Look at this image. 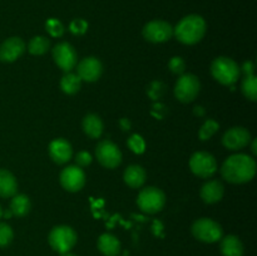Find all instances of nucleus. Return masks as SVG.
I'll return each instance as SVG.
<instances>
[{
  "label": "nucleus",
  "mask_w": 257,
  "mask_h": 256,
  "mask_svg": "<svg viewBox=\"0 0 257 256\" xmlns=\"http://www.w3.org/2000/svg\"><path fill=\"white\" fill-rule=\"evenodd\" d=\"M256 173V162L252 157L243 153L233 155L223 162L221 175L227 182L245 183L253 178Z\"/></svg>",
  "instance_id": "1"
},
{
  "label": "nucleus",
  "mask_w": 257,
  "mask_h": 256,
  "mask_svg": "<svg viewBox=\"0 0 257 256\" xmlns=\"http://www.w3.org/2000/svg\"><path fill=\"white\" fill-rule=\"evenodd\" d=\"M207 24L205 19L201 15H187L180 20L177 27L173 30V34L176 35L178 42L183 44L192 45L200 42L206 34Z\"/></svg>",
  "instance_id": "2"
},
{
  "label": "nucleus",
  "mask_w": 257,
  "mask_h": 256,
  "mask_svg": "<svg viewBox=\"0 0 257 256\" xmlns=\"http://www.w3.org/2000/svg\"><path fill=\"white\" fill-rule=\"evenodd\" d=\"M211 73L223 85H232L237 82L241 69L237 63L227 57H218L211 64Z\"/></svg>",
  "instance_id": "3"
},
{
  "label": "nucleus",
  "mask_w": 257,
  "mask_h": 256,
  "mask_svg": "<svg viewBox=\"0 0 257 256\" xmlns=\"http://www.w3.org/2000/svg\"><path fill=\"white\" fill-rule=\"evenodd\" d=\"M49 245L54 251L59 253L69 252L77 243V232L70 226L60 225L53 227L49 233Z\"/></svg>",
  "instance_id": "4"
},
{
  "label": "nucleus",
  "mask_w": 257,
  "mask_h": 256,
  "mask_svg": "<svg viewBox=\"0 0 257 256\" xmlns=\"http://www.w3.org/2000/svg\"><path fill=\"white\" fill-rule=\"evenodd\" d=\"M166 203V196L163 191L157 187H146L140 192L137 198L138 207L147 213H157Z\"/></svg>",
  "instance_id": "5"
},
{
  "label": "nucleus",
  "mask_w": 257,
  "mask_h": 256,
  "mask_svg": "<svg viewBox=\"0 0 257 256\" xmlns=\"http://www.w3.org/2000/svg\"><path fill=\"white\" fill-rule=\"evenodd\" d=\"M200 89L201 84L198 78L187 73V74H182L178 78L175 87V95L180 102L190 103L197 97Z\"/></svg>",
  "instance_id": "6"
},
{
  "label": "nucleus",
  "mask_w": 257,
  "mask_h": 256,
  "mask_svg": "<svg viewBox=\"0 0 257 256\" xmlns=\"http://www.w3.org/2000/svg\"><path fill=\"white\" fill-rule=\"evenodd\" d=\"M192 233L202 242H216L222 237V228L211 218H200L192 225Z\"/></svg>",
  "instance_id": "7"
},
{
  "label": "nucleus",
  "mask_w": 257,
  "mask_h": 256,
  "mask_svg": "<svg viewBox=\"0 0 257 256\" xmlns=\"http://www.w3.org/2000/svg\"><path fill=\"white\" fill-rule=\"evenodd\" d=\"M190 168L201 178H210L217 172L216 158L208 152H196L190 158Z\"/></svg>",
  "instance_id": "8"
},
{
  "label": "nucleus",
  "mask_w": 257,
  "mask_h": 256,
  "mask_svg": "<svg viewBox=\"0 0 257 256\" xmlns=\"http://www.w3.org/2000/svg\"><path fill=\"white\" fill-rule=\"evenodd\" d=\"M95 156L98 162L105 168H115L122 162V152L118 146L108 140L98 143L95 148Z\"/></svg>",
  "instance_id": "9"
},
{
  "label": "nucleus",
  "mask_w": 257,
  "mask_h": 256,
  "mask_svg": "<svg viewBox=\"0 0 257 256\" xmlns=\"http://www.w3.org/2000/svg\"><path fill=\"white\" fill-rule=\"evenodd\" d=\"M173 28L163 20H152L143 28V37L151 43H163L172 38Z\"/></svg>",
  "instance_id": "10"
},
{
  "label": "nucleus",
  "mask_w": 257,
  "mask_h": 256,
  "mask_svg": "<svg viewBox=\"0 0 257 256\" xmlns=\"http://www.w3.org/2000/svg\"><path fill=\"white\" fill-rule=\"evenodd\" d=\"M53 58L58 67L64 72H70L77 65V52L67 42L59 43L53 48Z\"/></svg>",
  "instance_id": "11"
},
{
  "label": "nucleus",
  "mask_w": 257,
  "mask_h": 256,
  "mask_svg": "<svg viewBox=\"0 0 257 256\" xmlns=\"http://www.w3.org/2000/svg\"><path fill=\"white\" fill-rule=\"evenodd\" d=\"M85 183V173L78 166H68L60 173V185L69 192H77Z\"/></svg>",
  "instance_id": "12"
},
{
  "label": "nucleus",
  "mask_w": 257,
  "mask_h": 256,
  "mask_svg": "<svg viewBox=\"0 0 257 256\" xmlns=\"http://www.w3.org/2000/svg\"><path fill=\"white\" fill-rule=\"evenodd\" d=\"M251 135L246 128L232 127L223 135L222 143L226 148L231 151L242 150L250 143Z\"/></svg>",
  "instance_id": "13"
},
{
  "label": "nucleus",
  "mask_w": 257,
  "mask_h": 256,
  "mask_svg": "<svg viewBox=\"0 0 257 256\" xmlns=\"http://www.w3.org/2000/svg\"><path fill=\"white\" fill-rule=\"evenodd\" d=\"M103 72V65L95 57H88L80 60L77 67L78 77L85 82H95L100 78Z\"/></svg>",
  "instance_id": "14"
},
{
  "label": "nucleus",
  "mask_w": 257,
  "mask_h": 256,
  "mask_svg": "<svg viewBox=\"0 0 257 256\" xmlns=\"http://www.w3.org/2000/svg\"><path fill=\"white\" fill-rule=\"evenodd\" d=\"M25 50V43L20 38L12 37L0 45V60L3 62H14L22 57Z\"/></svg>",
  "instance_id": "15"
},
{
  "label": "nucleus",
  "mask_w": 257,
  "mask_h": 256,
  "mask_svg": "<svg viewBox=\"0 0 257 256\" xmlns=\"http://www.w3.org/2000/svg\"><path fill=\"white\" fill-rule=\"evenodd\" d=\"M49 156L57 165H64L73 156L72 146L67 140L57 138L49 145Z\"/></svg>",
  "instance_id": "16"
},
{
  "label": "nucleus",
  "mask_w": 257,
  "mask_h": 256,
  "mask_svg": "<svg viewBox=\"0 0 257 256\" xmlns=\"http://www.w3.org/2000/svg\"><path fill=\"white\" fill-rule=\"evenodd\" d=\"M223 193H225V187H223L222 183L220 181H208L207 183L202 186L201 188V198L205 203H216L223 197Z\"/></svg>",
  "instance_id": "17"
},
{
  "label": "nucleus",
  "mask_w": 257,
  "mask_h": 256,
  "mask_svg": "<svg viewBox=\"0 0 257 256\" xmlns=\"http://www.w3.org/2000/svg\"><path fill=\"white\" fill-rule=\"evenodd\" d=\"M98 250L104 256H117L120 252V242L112 233H103L98 238Z\"/></svg>",
  "instance_id": "18"
},
{
  "label": "nucleus",
  "mask_w": 257,
  "mask_h": 256,
  "mask_svg": "<svg viewBox=\"0 0 257 256\" xmlns=\"http://www.w3.org/2000/svg\"><path fill=\"white\" fill-rule=\"evenodd\" d=\"M18 182L12 172L7 170H0V197H13L17 195Z\"/></svg>",
  "instance_id": "19"
},
{
  "label": "nucleus",
  "mask_w": 257,
  "mask_h": 256,
  "mask_svg": "<svg viewBox=\"0 0 257 256\" xmlns=\"http://www.w3.org/2000/svg\"><path fill=\"white\" fill-rule=\"evenodd\" d=\"M123 178H124V182L130 187L140 188L142 187L146 181V171L141 166L132 165L127 167V170L124 171Z\"/></svg>",
  "instance_id": "20"
},
{
  "label": "nucleus",
  "mask_w": 257,
  "mask_h": 256,
  "mask_svg": "<svg viewBox=\"0 0 257 256\" xmlns=\"http://www.w3.org/2000/svg\"><path fill=\"white\" fill-rule=\"evenodd\" d=\"M221 252L223 256H242L243 245L235 235H227L221 241Z\"/></svg>",
  "instance_id": "21"
},
{
  "label": "nucleus",
  "mask_w": 257,
  "mask_h": 256,
  "mask_svg": "<svg viewBox=\"0 0 257 256\" xmlns=\"http://www.w3.org/2000/svg\"><path fill=\"white\" fill-rule=\"evenodd\" d=\"M30 208H32V203L28 196L25 195H15L13 196L12 202H10V212L12 215L17 216V217H24L29 213Z\"/></svg>",
  "instance_id": "22"
},
{
  "label": "nucleus",
  "mask_w": 257,
  "mask_h": 256,
  "mask_svg": "<svg viewBox=\"0 0 257 256\" xmlns=\"http://www.w3.org/2000/svg\"><path fill=\"white\" fill-rule=\"evenodd\" d=\"M83 130L90 138H99L103 133V122L97 114H87L83 119Z\"/></svg>",
  "instance_id": "23"
},
{
  "label": "nucleus",
  "mask_w": 257,
  "mask_h": 256,
  "mask_svg": "<svg viewBox=\"0 0 257 256\" xmlns=\"http://www.w3.org/2000/svg\"><path fill=\"white\" fill-rule=\"evenodd\" d=\"M80 87H82V79L74 73L68 72L67 74L63 75L62 80H60V88L65 94H75L77 92H79Z\"/></svg>",
  "instance_id": "24"
},
{
  "label": "nucleus",
  "mask_w": 257,
  "mask_h": 256,
  "mask_svg": "<svg viewBox=\"0 0 257 256\" xmlns=\"http://www.w3.org/2000/svg\"><path fill=\"white\" fill-rule=\"evenodd\" d=\"M241 89H242L243 95L248 98L250 100L255 102L257 99V78L255 74L245 75L241 84Z\"/></svg>",
  "instance_id": "25"
},
{
  "label": "nucleus",
  "mask_w": 257,
  "mask_h": 256,
  "mask_svg": "<svg viewBox=\"0 0 257 256\" xmlns=\"http://www.w3.org/2000/svg\"><path fill=\"white\" fill-rule=\"evenodd\" d=\"M49 40L45 37H42V35H38V37H34L29 42V45H28V49L32 54L34 55H43L48 52L49 49Z\"/></svg>",
  "instance_id": "26"
},
{
  "label": "nucleus",
  "mask_w": 257,
  "mask_h": 256,
  "mask_svg": "<svg viewBox=\"0 0 257 256\" xmlns=\"http://www.w3.org/2000/svg\"><path fill=\"white\" fill-rule=\"evenodd\" d=\"M218 123L213 119H207L205 123H203L202 127L200 128V132H198V136H200L201 141H207L215 135L218 131Z\"/></svg>",
  "instance_id": "27"
},
{
  "label": "nucleus",
  "mask_w": 257,
  "mask_h": 256,
  "mask_svg": "<svg viewBox=\"0 0 257 256\" xmlns=\"http://www.w3.org/2000/svg\"><path fill=\"white\" fill-rule=\"evenodd\" d=\"M45 29L49 33L52 37L59 38L64 34V25L59 22L58 19H49L45 23Z\"/></svg>",
  "instance_id": "28"
},
{
  "label": "nucleus",
  "mask_w": 257,
  "mask_h": 256,
  "mask_svg": "<svg viewBox=\"0 0 257 256\" xmlns=\"http://www.w3.org/2000/svg\"><path fill=\"white\" fill-rule=\"evenodd\" d=\"M127 145L128 147L131 148V151H133V152L137 153V155H141V153L145 152L146 150L145 140H143L140 135L131 136L127 141Z\"/></svg>",
  "instance_id": "29"
},
{
  "label": "nucleus",
  "mask_w": 257,
  "mask_h": 256,
  "mask_svg": "<svg viewBox=\"0 0 257 256\" xmlns=\"http://www.w3.org/2000/svg\"><path fill=\"white\" fill-rule=\"evenodd\" d=\"M14 237L13 228L8 223L0 222V247H5L9 245Z\"/></svg>",
  "instance_id": "30"
},
{
  "label": "nucleus",
  "mask_w": 257,
  "mask_h": 256,
  "mask_svg": "<svg viewBox=\"0 0 257 256\" xmlns=\"http://www.w3.org/2000/svg\"><path fill=\"white\" fill-rule=\"evenodd\" d=\"M168 68H170V70L173 74L182 75L186 69V63L181 57H173L170 60V63H168Z\"/></svg>",
  "instance_id": "31"
},
{
  "label": "nucleus",
  "mask_w": 257,
  "mask_h": 256,
  "mask_svg": "<svg viewBox=\"0 0 257 256\" xmlns=\"http://www.w3.org/2000/svg\"><path fill=\"white\" fill-rule=\"evenodd\" d=\"M165 84H163V83H161V82H153L152 84L150 85V87H148V90H147V93H148V95H150L151 98H152V99H160L161 97H162L163 94H165Z\"/></svg>",
  "instance_id": "32"
},
{
  "label": "nucleus",
  "mask_w": 257,
  "mask_h": 256,
  "mask_svg": "<svg viewBox=\"0 0 257 256\" xmlns=\"http://www.w3.org/2000/svg\"><path fill=\"white\" fill-rule=\"evenodd\" d=\"M88 29V23L83 19H74L69 25V30L74 35H83Z\"/></svg>",
  "instance_id": "33"
},
{
  "label": "nucleus",
  "mask_w": 257,
  "mask_h": 256,
  "mask_svg": "<svg viewBox=\"0 0 257 256\" xmlns=\"http://www.w3.org/2000/svg\"><path fill=\"white\" fill-rule=\"evenodd\" d=\"M75 162H77L78 167H87L92 162V156L85 152V151H82V152L77 153V156H75Z\"/></svg>",
  "instance_id": "34"
},
{
  "label": "nucleus",
  "mask_w": 257,
  "mask_h": 256,
  "mask_svg": "<svg viewBox=\"0 0 257 256\" xmlns=\"http://www.w3.org/2000/svg\"><path fill=\"white\" fill-rule=\"evenodd\" d=\"M242 72L245 75H250V74H253V70H255V65H253V63L251 62H246L245 64L242 65Z\"/></svg>",
  "instance_id": "35"
},
{
  "label": "nucleus",
  "mask_w": 257,
  "mask_h": 256,
  "mask_svg": "<svg viewBox=\"0 0 257 256\" xmlns=\"http://www.w3.org/2000/svg\"><path fill=\"white\" fill-rule=\"evenodd\" d=\"M119 124L123 131H128L131 128V122L127 119V118H122V119L119 120Z\"/></svg>",
  "instance_id": "36"
},
{
  "label": "nucleus",
  "mask_w": 257,
  "mask_h": 256,
  "mask_svg": "<svg viewBox=\"0 0 257 256\" xmlns=\"http://www.w3.org/2000/svg\"><path fill=\"white\" fill-rule=\"evenodd\" d=\"M195 113H196V114H198V115H203V114H205V110H203L202 107H196Z\"/></svg>",
  "instance_id": "37"
},
{
  "label": "nucleus",
  "mask_w": 257,
  "mask_h": 256,
  "mask_svg": "<svg viewBox=\"0 0 257 256\" xmlns=\"http://www.w3.org/2000/svg\"><path fill=\"white\" fill-rule=\"evenodd\" d=\"M256 143H257V141H256V140H253V142H252V152H253V155H256V153H257V150H256Z\"/></svg>",
  "instance_id": "38"
},
{
  "label": "nucleus",
  "mask_w": 257,
  "mask_h": 256,
  "mask_svg": "<svg viewBox=\"0 0 257 256\" xmlns=\"http://www.w3.org/2000/svg\"><path fill=\"white\" fill-rule=\"evenodd\" d=\"M60 256H77V255H73V253H69V252H65V253H62Z\"/></svg>",
  "instance_id": "39"
},
{
  "label": "nucleus",
  "mask_w": 257,
  "mask_h": 256,
  "mask_svg": "<svg viewBox=\"0 0 257 256\" xmlns=\"http://www.w3.org/2000/svg\"><path fill=\"white\" fill-rule=\"evenodd\" d=\"M3 216V210H2V207H0V217H2Z\"/></svg>",
  "instance_id": "40"
}]
</instances>
